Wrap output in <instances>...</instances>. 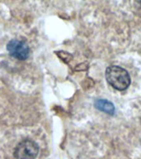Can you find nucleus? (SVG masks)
<instances>
[{
    "label": "nucleus",
    "instance_id": "1",
    "mask_svg": "<svg viewBox=\"0 0 141 159\" xmlns=\"http://www.w3.org/2000/svg\"><path fill=\"white\" fill-rule=\"evenodd\" d=\"M106 79L111 86L121 91L130 84V77L127 70L117 66H111L106 69Z\"/></svg>",
    "mask_w": 141,
    "mask_h": 159
},
{
    "label": "nucleus",
    "instance_id": "2",
    "mask_svg": "<svg viewBox=\"0 0 141 159\" xmlns=\"http://www.w3.org/2000/svg\"><path fill=\"white\" fill-rule=\"evenodd\" d=\"M39 153V147L31 139H24L17 144L14 150L16 159H35Z\"/></svg>",
    "mask_w": 141,
    "mask_h": 159
},
{
    "label": "nucleus",
    "instance_id": "3",
    "mask_svg": "<svg viewBox=\"0 0 141 159\" xmlns=\"http://www.w3.org/2000/svg\"><path fill=\"white\" fill-rule=\"evenodd\" d=\"M7 50L11 57L17 60L25 61L29 57L30 48L24 41L11 40L7 44Z\"/></svg>",
    "mask_w": 141,
    "mask_h": 159
},
{
    "label": "nucleus",
    "instance_id": "4",
    "mask_svg": "<svg viewBox=\"0 0 141 159\" xmlns=\"http://www.w3.org/2000/svg\"><path fill=\"white\" fill-rule=\"evenodd\" d=\"M94 105L98 110L103 112V113H106L107 114H110V115H113L114 113H115L114 104L111 102L106 100V99H96L95 103H94Z\"/></svg>",
    "mask_w": 141,
    "mask_h": 159
},
{
    "label": "nucleus",
    "instance_id": "5",
    "mask_svg": "<svg viewBox=\"0 0 141 159\" xmlns=\"http://www.w3.org/2000/svg\"><path fill=\"white\" fill-rule=\"evenodd\" d=\"M139 2H140V4H141V0H139Z\"/></svg>",
    "mask_w": 141,
    "mask_h": 159
}]
</instances>
